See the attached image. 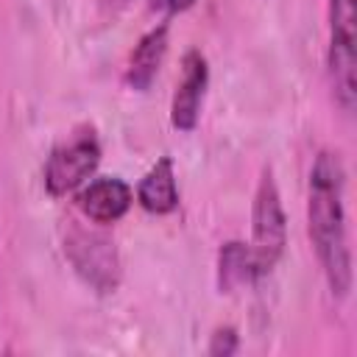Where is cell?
I'll use <instances>...</instances> for the list:
<instances>
[{
	"instance_id": "1",
	"label": "cell",
	"mask_w": 357,
	"mask_h": 357,
	"mask_svg": "<svg viewBox=\"0 0 357 357\" xmlns=\"http://www.w3.org/2000/svg\"><path fill=\"white\" fill-rule=\"evenodd\" d=\"M307 234L332 298H349L354 282V262L346 212V165L332 148H321L310 165Z\"/></svg>"
},
{
	"instance_id": "2",
	"label": "cell",
	"mask_w": 357,
	"mask_h": 357,
	"mask_svg": "<svg viewBox=\"0 0 357 357\" xmlns=\"http://www.w3.org/2000/svg\"><path fill=\"white\" fill-rule=\"evenodd\" d=\"M326 78L343 114L357 100V0H326Z\"/></svg>"
},
{
	"instance_id": "3",
	"label": "cell",
	"mask_w": 357,
	"mask_h": 357,
	"mask_svg": "<svg viewBox=\"0 0 357 357\" xmlns=\"http://www.w3.org/2000/svg\"><path fill=\"white\" fill-rule=\"evenodd\" d=\"M248 248H251L257 279H265L268 273H273V268L279 265V259L284 257V248H287V215H284L282 192H279L271 165L262 167L257 190H254Z\"/></svg>"
},
{
	"instance_id": "4",
	"label": "cell",
	"mask_w": 357,
	"mask_h": 357,
	"mask_svg": "<svg viewBox=\"0 0 357 357\" xmlns=\"http://www.w3.org/2000/svg\"><path fill=\"white\" fill-rule=\"evenodd\" d=\"M64 257L78 279L98 296H112L120 287L123 262L109 234L75 223L64 234Z\"/></svg>"
},
{
	"instance_id": "5",
	"label": "cell",
	"mask_w": 357,
	"mask_h": 357,
	"mask_svg": "<svg viewBox=\"0 0 357 357\" xmlns=\"http://www.w3.org/2000/svg\"><path fill=\"white\" fill-rule=\"evenodd\" d=\"M100 165V139L92 126L75 128L64 142H59L42 170V181L50 198H64L75 192Z\"/></svg>"
},
{
	"instance_id": "6",
	"label": "cell",
	"mask_w": 357,
	"mask_h": 357,
	"mask_svg": "<svg viewBox=\"0 0 357 357\" xmlns=\"http://www.w3.org/2000/svg\"><path fill=\"white\" fill-rule=\"evenodd\" d=\"M206 86H209V61L198 47H190L181 56V73L170 98V126L176 131L181 134L195 131L201 120Z\"/></svg>"
},
{
	"instance_id": "7",
	"label": "cell",
	"mask_w": 357,
	"mask_h": 357,
	"mask_svg": "<svg viewBox=\"0 0 357 357\" xmlns=\"http://www.w3.org/2000/svg\"><path fill=\"white\" fill-rule=\"evenodd\" d=\"M131 204H134V190L120 176H98L92 181H84L75 192L78 212L98 226L117 223L131 209Z\"/></svg>"
},
{
	"instance_id": "8",
	"label": "cell",
	"mask_w": 357,
	"mask_h": 357,
	"mask_svg": "<svg viewBox=\"0 0 357 357\" xmlns=\"http://www.w3.org/2000/svg\"><path fill=\"white\" fill-rule=\"evenodd\" d=\"M167 45H170V22L162 20L159 25H153L151 31H145L134 50L128 53V61H126V73H123V81L128 89L134 92H148L162 70V61L167 56Z\"/></svg>"
},
{
	"instance_id": "9",
	"label": "cell",
	"mask_w": 357,
	"mask_h": 357,
	"mask_svg": "<svg viewBox=\"0 0 357 357\" xmlns=\"http://www.w3.org/2000/svg\"><path fill=\"white\" fill-rule=\"evenodd\" d=\"M137 204L148 215H170L178 206V181L170 156H159L137 184Z\"/></svg>"
},
{
	"instance_id": "10",
	"label": "cell",
	"mask_w": 357,
	"mask_h": 357,
	"mask_svg": "<svg viewBox=\"0 0 357 357\" xmlns=\"http://www.w3.org/2000/svg\"><path fill=\"white\" fill-rule=\"evenodd\" d=\"M218 290L220 293H237L245 284H257V271L251 259V248L243 240H226L218 248Z\"/></svg>"
},
{
	"instance_id": "11",
	"label": "cell",
	"mask_w": 357,
	"mask_h": 357,
	"mask_svg": "<svg viewBox=\"0 0 357 357\" xmlns=\"http://www.w3.org/2000/svg\"><path fill=\"white\" fill-rule=\"evenodd\" d=\"M237 349H240V335L231 324H223V326L212 329L209 343H206L209 357H231V354H237Z\"/></svg>"
},
{
	"instance_id": "12",
	"label": "cell",
	"mask_w": 357,
	"mask_h": 357,
	"mask_svg": "<svg viewBox=\"0 0 357 357\" xmlns=\"http://www.w3.org/2000/svg\"><path fill=\"white\" fill-rule=\"evenodd\" d=\"M148 3H151V8H159V11H165L167 17H173V14L187 11L195 0H148Z\"/></svg>"
},
{
	"instance_id": "13",
	"label": "cell",
	"mask_w": 357,
	"mask_h": 357,
	"mask_svg": "<svg viewBox=\"0 0 357 357\" xmlns=\"http://www.w3.org/2000/svg\"><path fill=\"white\" fill-rule=\"evenodd\" d=\"M103 3H109V6H120V3H126V0H103Z\"/></svg>"
}]
</instances>
